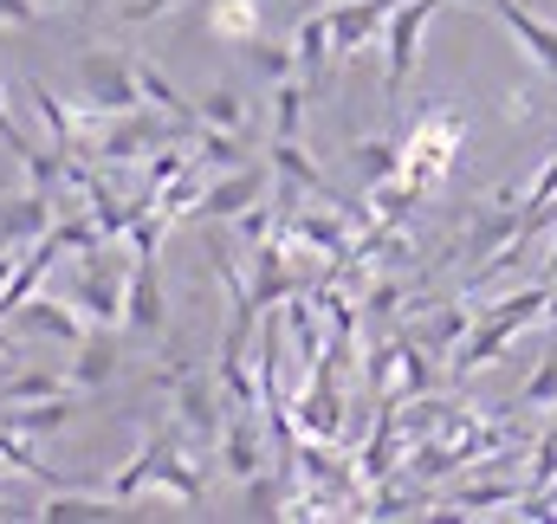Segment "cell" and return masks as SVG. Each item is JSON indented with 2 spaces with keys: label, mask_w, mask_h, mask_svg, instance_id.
<instances>
[{
  "label": "cell",
  "mask_w": 557,
  "mask_h": 524,
  "mask_svg": "<svg viewBox=\"0 0 557 524\" xmlns=\"http://www.w3.org/2000/svg\"><path fill=\"white\" fill-rule=\"evenodd\" d=\"M195 162H201L208 175H214V169L227 175V169H240V162H247V149H240V136H234V130L201 124V130H195Z\"/></svg>",
  "instance_id": "24"
},
{
  "label": "cell",
  "mask_w": 557,
  "mask_h": 524,
  "mask_svg": "<svg viewBox=\"0 0 557 524\" xmlns=\"http://www.w3.org/2000/svg\"><path fill=\"white\" fill-rule=\"evenodd\" d=\"M52 395H65L59 376H20V370H13V376L0 383V408H7V401H52Z\"/></svg>",
  "instance_id": "28"
},
{
  "label": "cell",
  "mask_w": 557,
  "mask_h": 524,
  "mask_svg": "<svg viewBox=\"0 0 557 524\" xmlns=\"http://www.w3.org/2000/svg\"><path fill=\"white\" fill-rule=\"evenodd\" d=\"M460 149H467V117H460L454 104H428V111H416V124L403 136V169H396V175L428 201V195H441V182L454 175Z\"/></svg>",
  "instance_id": "2"
},
{
  "label": "cell",
  "mask_w": 557,
  "mask_h": 524,
  "mask_svg": "<svg viewBox=\"0 0 557 524\" xmlns=\"http://www.w3.org/2000/svg\"><path fill=\"white\" fill-rule=\"evenodd\" d=\"M175 136H188L175 117H137V111H124V117H111L104 124V142H98V162L104 169H131V162H143L156 142H175Z\"/></svg>",
  "instance_id": "8"
},
{
  "label": "cell",
  "mask_w": 557,
  "mask_h": 524,
  "mask_svg": "<svg viewBox=\"0 0 557 524\" xmlns=\"http://www.w3.org/2000/svg\"><path fill=\"white\" fill-rule=\"evenodd\" d=\"M273 175H278V188H273V201H278V214H298V201L305 195H318V201H337V188L324 182V169L292 142V136H278L273 142Z\"/></svg>",
  "instance_id": "9"
},
{
  "label": "cell",
  "mask_w": 557,
  "mask_h": 524,
  "mask_svg": "<svg viewBox=\"0 0 557 524\" xmlns=\"http://www.w3.org/2000/svg\"><path fill=\"white\" fill-rule=\"evenodd\" d=\"M545 324H552V337H557V291H552V311H545Z\"/></svg>",
  "instance_id": "37"
},
{
  "label": "cell",
  "mask_w": 557,
  "mask_h": 524,
  "mask_svg": "<svg viewBox=\"0 0 557 524\" xmlns=\"http://www.w3.org/2000/svg\"><path fill=\"white\" fill-rule=\"evenodd\" d=\"M85 104H98V111H111V117H124V111H143V85H137V59L131 52H85Z\"/></svg>",
  "instance_id": "6"
},
{
  "label": "cell",
  "mask_w": 557,
  "mask_h": 524,
  "mask_svg": "<svg viewBox=\"0 0 557 524\" xmlns=\"http://www.w3.org/2000/svg\"><path fill=\"white\" fill-rule=\"evenodd\" d=\"M403 0H350L331 13V33H337V59H363L370 46H383L389 20H396Z\"/></svg>",
  "instance_id": "10"
},
{
  "label": "cell",
  "mask_w": 557,
  "mask_h": 524,
  "mask_svg": "<svg viewBox=\"0 0 557 524\" xmlns=\"http://www.w3.org/2000/svg\"><path fill=\"white\" fill-rule=\"evenodd\" d=\"M13 324L33 330V337H59V344H85L91 337V324H85V311L72 298H26L13 311Z\"/></svg>",
  "instance_id": "13"
},
{
  "label": "cell",
  "mask_w": 557,
  "mask_h": 524,
  "mask_svg": "<svg viewBox=\"0 0 557 524\" xmlns=\"http://www.w3.org/2000/svg\"><path fill=\"white\" fill-rule=\"evenodd\" d=\"M143 486H156V427H149V434L137 440V460H131V466H124V473H117V479H111L104 492H111L117 506H137Z\"/></svg>",
  "instance_id": "22"
},
{
  "label": "cell",
  "mask_w": 557,
  "mask_h": 524,
  "mask_svg": "<svg viewBox=\"0 0 557 524\" xmlns=\"http://www.w3.org/2000/svg\"><path fill=\"white\" fill-rule=\"evenodd\" d=\"M441 13V0H403L396 7V20H389V33H383V104L396 111V98H403V85H409V72H416L421 59V33H428V20Z\"/></svg>",
  "instance_id": "4"
},
{
  "label": "cell",
  "mask_w": 557,
  "mask_h": 524,
  "mask_svg": "<svg viewBox=\"0 0 557 524\" xmlns=\"http://www.w3.org/2000/svg\"><path fill=\"white\" fill-rule=\"evenodd\" d=\"M72 304L85 311L91 330H117V324H124V304H131V272H117L111 253H91V260L78 265Z\"/></svg>",
  "instance_id": "5"
},
{
  "label": "cell",
  "mask_w": 557,
  "mask_h": 524,
  "mask_svg": "<svg viewBox=\"0 0 557 524\" xmlns=\"http://www.w3.org/2000/svg\"><path fill=\"white\" fill-rule=\"evenodd\" d=\"M13 363H20V350H13V337H0V383L13 376Z\"/></svg>",
  "instance_id": "35"
},
{
  "label": "cell",
  "mask_w": 557,
  "mask_h": 524,
  "mask_svg": "<svg viewBox=\"0 0 557 524\" xmlns=\"http://www.w3.org/2000/svg\"><path fill=\"white\" fill-rule=\"evenodd\" d=\"M131 506H117L111 492H46V506H39V519H52V524H72V519H124Z\"/></svg>",
  "instance_id": "21"
},
{
  "label": "cell",
  "mask_w": 557,
  "mask_h": 524,
  "mask_svg": "<svg viewBox=\"0 0 557 524\" xmlns=\"http://www.w3.org/2000/svg\"><path fill=\"white\" fill-rule=\"evenodd\" d=\"M260 421L253 408H227V427H221V460L234 479H260L267 473V440H260Z\"/></svg>",
  "instance_id": "11"
},
{
  "label": "cell",
  "mask_w": 557,
  "mask_h": 524,
  "mask_svg": "<svg viewBox=\"0 0 557 524\" xmlns=\"http://www.w3.org/2000/svg\"><path fill=\"white\" fill-rule=\"evenodd\" d=\"M72 414H78V408H72L65 395H52V401H7V408H0V427H13V434H26V440H33V434L65 427Z\"/></svg>",
  "instance_id": "19"
},
{
  "label": "cell",
  "mask_w": 557,
  "mask_h": 524,
  "mask_svg": "<svg viewBox=\"0 0 557 524\" xmlns=\"http://www.w3.org/2000/svg\"><path fill=\"white\" fill-rule=\"evenodd\" d=\"M525 408H557V337H552V350H545V363H539V376L506 401V414H525Z\"/></svg>",
  "instance_id": "25"
},
{
  "label": "cell",
  "mask_w": 557,
  "mask_h": 524,
  "mask_svg": "<svg viewBox=\"0 0 557 524\" xmlns=\"http://www.w3.org/2000/svg\"><path fill=\"white\" fill-rule=\"evenodd\" d=\"M52 201H59V195H46V188H26L20 201H0V247H7V253H26L33 240H46Z\"/></svg>",
  "instance_id": "12"
},
{
  "label": "cell",
  "mask_w": 557,
  "mask_h": 524,
  "mask_svg": "<svg viewBox=\"0 0 557 524\" xmlns=\"http://www.w3.org/2000/svg\"><path fill=\"white\" fill-rule=\"evenodd\" d=\"M13 265H20V253H7V247H0V285L13 278Z\"/></svg>",
  "instance_id": "36"
},
{
  "label": "cell",
  "mask_w": 557,
  "mask_h": 524,
  "mask_svg": "<svg viewBox=\"0 0 557 524\" xmlns=\"http://www.w3.org/2000/svg\"><path fill=\"white\" fill-rule=\"evenodd\" d=\"M117 337L111 330H91L85 344H78V357H72V389H104L111 376H117Z\"/></svg>",
  "instance_id": "18"
},
{
  "label": "cell",
  "mask_w": 557,
  "mask_h": 524,
  "mask_svg": "<svg viewBox=\"0 0 557 524\" xmlns=\"http://www.w3.org/2000/svg\"><path fill=\"white\" fill-rule=\"evenodd\" d=\"M506 117H532V91H525V85H519V91L506 98Z\"/></svg>",
  "instance_id": "34"
},
{
  "label": "cell",
  "mask_w": 557,
  "mask_h": 524,
  "mask_svg": "<svg viewBox=\"0 0 557 524\" xmlns=\"http://www.w3.org/2000/svg\"><path fill=\"white\" fill-rule=\"evenodd\" d=\"M247 59H253V72H260V78H292V72H298V52H292V46H267V39H253V46H247Z\"/></svg>",
  "instance_id": "29"
},
{
  "label": "cell",
  "mask_w": 557,
  "mask_h": 524,
  "mask_svg": "<svg viewBox=\"0 0 557 524\" xmlns=\"http://www.w3.org/2000/svg\"><path fill=\"white\" fill-rule=\"evenodd\" d=\"M396 169H403V136H370V142H357V182H363V188L389 182Z\"/></svg>",
  "instance_id": "23"
},
{
  "label": "cell",
  "mask_w": 557,
  "mask_h": 524,
  "mask_svg": "<svg viewBox=\"0 0 557 524\" xmlns=\"http://www.w3.org/2000/svg\"><path fill=\"white\" fill-rule=\"evenodd\" d=\"M26 98H33V111H39V124L52 130L59 149H78V155H98V142H104V124H111V111H98V104H85V111H72L65 98H52V85L33 72L26 78Z\"/></svg>",
  "instance_id": "3"
},
{
  "label": "cell",
  "mask_w": 557,
  "mask_h": 524,
  "mask_svg": "<svg viewBox=\"0 0 557 524\" xmlns=\"http://www.w3.org/2000/svg\"><path fill=\"white\" fill-rule=\"evenodd\" d=\"M175 7H182V0H117V13H124V20H162V13H175Z\"/></svg>",
  "instance_id": "32"
},
{
  "label": "cell",
  "mask_w": 557,
  "mask_h": 524,
  "mask_svg": "<svg viewBox=\"0 0 557 524\" xmlns=\"http://www.w3.org/2000/svg\"><path fill=\"white\" fill-rule=\"evenodd\" d=\"M0 20L7 26H39V7L33 0H0Z\"/></svg>",
  "instance_id": "33"
},
{
  "label": "cell",
  "mask_w": 557,
  "mask_h": 524,
  "mask_svg": "<svg viewBox=\"0 0 557 524\" xmlns=\"http://www.w3.org/2000/svg\"><path fill=\"white\" fill-rule=\"evenodd\" d=\"M273 98H278L273 104V136H292V142H298V130H305V98H311V91H305L298 78H278Z\"/></svg>",
  "instance_id": "27"
},
{
  "label": "cell",
  "mask_w": 557,
  "mask_h": 524,
  "mask_svg": "<svg viewBox=\"0 0 557 524\" xmlns=\"http://www.w3.org/2000/svg\"><path fill=\"white\" fill-rule=\"evenodd\" d=\"M292 52H298V72H305V85H324V72H331V59H337L331 13H305V20L292 26Z\"/></svg>",
  "instance_id": "17"
},
{
  "label": "cell",
  "mask_w": 557,
  "mask_h": 524,
  "mask_svg": "<svg viewBox=\"0 0 557 524\" xmlns=\"http://www.w3.org/2000/svg\"><path fill=\"white\" fill-rule=\"evenodd\" d=\"M208 33L221 46H253L260 39V0H208Z\"/></svg>",
  "instance_id": "20"
},
{
  "label": "cell",
  "mask_w": 557,
  "mask_h": 524,
  "mask_svg": "<svg viewBox=\"0 0 557 524\" xmlns=\"http://www.w3.org/2000/svg\"><path fill=\"white\" fill-rule=\"evenodd\" d=\"M519 519H557V479L552 486H532V492L519 499Z\"/></svg>",
  "instance_id": "31"
},
{
  "label": "cell",
  "mask_w": 557,
  "mask_h": 524,
  "mask_svg": "<svg viewBox=\"0 0 557 524\" xmlns=\"http://www.w3.org/2000/svg\"><path fill=\"white\" fill-rule=\"evenodd\" d=\"M552 278H532V285H519V291H506L499 304H486L480 317H473V330H467V344L447 357V383H467V376H480L486 363H499L506 357V344L519 337V330H532V324H545V311H552Z\"/></svg>",
  "instance_id": "1"
},
{
  "label": "cell",
  "mask_w": 557,
  "mask_h": 524,
  "mask_svg": "<svg viewBox=\"0 0 557 524\" xmlns=\"http://www.w3.org/2000/svg\"><path fill=\"white\" fill-rule=\"evenodd\" d=\"M486 7H493V13L512 26V39L545 65V78H552V91H557V26H552V20H539L532 7H519V0H486Z\"/></svg>",
  "instance_id": "14"
},
{
  "label": "cell",
  "mask_w": 557,
  "mask_h": 524,
  "mask_svg": "<svg viewBox=\"0 0 557 524\" xmlns=\"http://www.w3.org/2000/svg\"><path fill=\"white\" fill-rule=\"evenodd\" d=\"M557 479V427H545L539 440H532V473H525V486H552Z\"/></svg>",
  "instance_id": "30"
},
{
  "label": "cell",
  "mask_w": 557,
  "mask_h": 524,
  "mask_svg": "<svg viewBox=\"0 0 557 524\" xmlns=\"http://www.w3.org/2000/svg\"><path fill=\"white\" fill-rule=\"evenodd\" d=\"M201 124L247 136V104H240V91H234V85H214V91L201 98Z\"/></svg>",
  "instance_id": "26"
},
{
  "label": "cell",
  "mask_w": 557,
  "mask_h": 524,
  "mask_svg": "<svg viewBox=\"0 0 557 524\" xmlns=\"http://www.w3.org/2000/svg\"><path fill=\"white\" fill-rule=\"evenodd\" d=\"M253 201H260V169H253V162H240V169H227L221 182H208V195H201V214H195V221H240Z\"/></svg>",
  "instance_id": "15"
},
{
  "label": "cell",
  "mask_w": 557,
  "mask_h": 524,
  "mask_svg": "<svg viewBox=\"0 0 557 524\" xmlns=\"http://www.w3.org/2000/svg\"><path fill=\"white\" fill-rule=\"evenodd\" d=\"M221 395L201 370H188L175 389H169V401H175V421H182V434L195 440V447H221V427H227V408H221Z\"/></svg>",
  "instance_id": "7"
},
{
  "label": "cell",
  "mask_w": 557,
  "mask_h": 524,
  "mask_svg": "<svg viewBox=\"0 0 557 524\" xmlns=\"http://www.w3.org/2000/svg\"><path fill=\"white\" fill-rule=\"evenodd\" d=\"M124 324H131L137 337H162V324H169V304H162L156 260H131V304H124Z\"/></svg>",
  "instance_id": "16"
}]
</instances>
